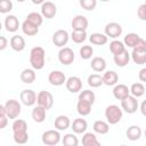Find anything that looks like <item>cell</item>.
I'll return each mask as SVG.
<instances>
[{"mask_svg": "<svg viewBox=\"0 0 146 146\" xmlns=\"http://www.w3.org/2000/svg\"><path fill=\"white\" fill-rule=\"evenodd\" d=\"M46 63V51L42 47H34L30 51V64L33 70H42Z\"/></svg>", "mask_w": 146, "mask_h": 146, "instance_id": "obj_1", "label": "cell"}, {"mask_svg": "<svg viewBox=\"0 0 146 146\" xmlns=\"http://www.w3.org/2000/svg\"><path fill=\"white\" fill-rule=\"evenodd\" d=\"M122 110L117 105H108L105 108V117L108 124H116L122 119Z\"/></svg>", "mask_w": 146, "mask_h": 146, "instance_id": "obj_2", "label": "cell"}, {"mask_svg": "<svg viewBox=\"0 0 146 146\" xmlns=\"http://www.w3.org/2000/svg\"><path fill=\"white\" fill-rule=\"evenodd\" d=\"M5 108H6L7 116L10 120H16L21 114V110H22L19 102L16 99H8L5 104Z\"/></svg>", "mask_w": 146, "mask_h": 146, "instance_id": "obj_3", "label": "cell"}, {"mask_svg": "<svg viewBox=\"0 0 146 146\" xmlns=\"http://www.w3.org/2000/svg\"><path fill=\"white\" fill-rule=\"evenodd\" d=\"M60 133L57 130H47L42 133L41 140L47 146H55L60 141Z\"/></svg>", "mask_w": 146, "mask_h": 146, "instance_id": "obj_4", "label": "cell"}, {"mask_svg": "<svg viewBox=\"0 0 146 146\" xmlns=\"http://www.w3.org/2000/svg\"><path fill=\"white\" fill-rule=\"evenodd\" d=\"M36 103H38L39 106L43 107L44 110H50L52 107V105H54V97L49 91L41 90L38 94Z\"/></svg>", "mask_w": 146, "mask_h": 146, "instance_id": "obj_5", "label": "cell"}, {"mask_svg": "<svg viewBox=\"0 0 146 146\" xmlns=\"http://www.w3.org/2000/svg\"><path fill=\"white\" fill-rule=\"evenodd\" d=\"M138 106H139L138 105V100L133 96H128L127 98L121 100V107L128 114H133L135 112H137Z\"/></svg>", "mask_w": 146, "mask_h": 146, "instance_id": "obj_6", "label": "cell"}, {"mask_svg": "<svg viewBox=\"0 0 146 146\" xmlns=\"http://www.w3.org/2000/svg\"><path fill=\"white\" fill-rule=\"evenodd\" d=\"M70 35L66 30H57L52 34V43L59 48H64V46L68 42Z\"/></svg>", "mask_w": 146, "mask_h": 146, "instance_id": "obj_7", "label": "cell"}, {"mask_svg": "<svg viewBox=\"0 0 146 146\" xmlns=\"http://www.w3.org/2000/svg\"><path fill=\"white\" fill-rule=\"evenodd\" d=\"M88 19L83 15H76L75 17H73L71 23L73 31L76 32H86V30L88 29Z\"/></svg>", "mask_w": 146, "mask_h": 146, "instance_id": "obj_8", "label": "cell"}, {"mask_svg": "<svg viewBox=\"0 0 146 146\" xmlns=\"http://www.w3.org/2000/svg\"><path fill=\"white\" fill-rule=\"evenodd\" d=\"M58 60L63 65H70L74 60V52L70 47H64L60 48L58 51Z\"/></svg>", "mask_w": 146, "mask_h": 146, "instance_id": "obj_9", "label": "cell"}, {"mask_svg": "<svg viewBox=\"0 0 146 146\" xmlns=\"http://www.w3.org/2000/svg\"><path fill=\"white\" fill-rule=\"evenodd\" d=\"M105 35L108 38H112V39H116L119 38L121 34H122V26L119 24V23H115V22H112V23H108L106 24L105 26Z\"/></svg>", "mask_w": 146, "mask_h": 146, "instance_id": "obj_10", "label": "cell"}, {"mask_svg": "<svg viewBox=\"0 0 146 146\" xmlns=\"http://www.w3.org/2000/svg\"><path fill=\"white\" fill-rule=\"evenodd\" d=\"M66 76L65 74L62 72V71H52L49 73L48 75V81L51 86H55V87H59V86H63L64 83H66Z\"/></svg>", "mask_w": 146, "mask_h": 146, "instance_id": "obj_11", "label": "cell"}, {"mask_svg": "<svg viewBox=\"0 0 146 146\" xmlns=\"http://www.w3.org/2000/svg\"><path fill=\"white\" fill-rule=\"evenodd\" d=\"M38 95L32 89H25L21 92V102L25 106H33L36 103Z\"/></svg>", "mask_w": 146, "mask_h": 146, "instance_id": "obj_12", "label": "cell"}, {"mask_svg": "<svg viewBox=\"0 0 146 146\" xmlns=\"http://www.w3.org/2000/svg\"><path fill=\"white\" fill-rule=\"evenodd\" d=\"M57 14V7L51 1H46L41 5V15L46 18H54Z\"/></svg>", "mask_w": 146, "mask_h": 146, "instance_id": "obj_13", "label": "cell"}, {"mask_svg": "<svg viewBox=\"0 0 146 146\" xmlns=\"http://www.w3.org/2000/svg\"><path fill=\"white\" fill-rule=\"evenodd\" d=\"M66 89L72 92V94H75V92H79L81 91L82 89V81L80 78L78 76H70L67 80H66Z\"/></svg>", "mask_w": 146, "mask_h": 146, "instance_id": "obj_14", "label": "cell"}, {"mask_svg": "<svg viewBox=\"0 0 146 146\" xmlns=\"http://www.w3.org/2000/svg\"><path fill=\"white\" fill-rule=\"evenodd\" d=\"M5 27L8 32H16L19 29V21L15 15H8L5 17Z\"/></svg>", "mask_w": 146, "mask_h": 146, "instance_id": "obj_15", "label": "cell"}, {"mask_svg": "<svg viewBox=\"0 0 146 146\" xmlns=\"http://www.w3.org/2000/svg\"><path fill=\"white\" fill-rule=\"evenodd\" d=\"M113 96L119 100H123L124 98L130 96V89L125 84H116L113 89Z\"/></svg>", "mask_w": 146, "mask_h": 146, "instance_id": "obj_16", "label": "cell"}, {"mask_svg": "<svg viewBox=\"0 0 146 146\" xmlns=\"http://www.w3.org/2000/svg\"><path fill=\"white\" fill-rule=\"evenodd\" d=\"M9 43H10L11 49L15 50V51H22V50H24V48H25V40H24L23 36H21V35H18V34L11 36Z\"/></svg>", "mask_w": 146, "mask_h": 146, "instance_id": "obj_17", "label": "cell"}, {"mask_svg": "<svg viewBox=\"0 0 146 146\" xmlns=\"http://www.w3.org/2000/svg\"><path fill=\"white\" fill-rule=\"evenodd\" d=\"M119 81V75L115 71H106L103 74V82L106 86H116Z\"/></svg>", "mask_w": 146, "mask_h": 146, "instance_id": "obj_18", "label": "cell"}, {"mask_svg": "<svg viewBox=\"0 0 146 146\" xmlns=\"http://www.w3.org/2000/svg\"><path fill=\"white\" fill-rule=\"evenodd\" d=\"M70 125H71V120L66 115H59L55 119V128L58 131L66 130L67 128H70Z\"/></svg>", "mask_w": 146, "mask_h": 146, "instance_id": "obj_19", "label": "cell"}, {"mask_svg": "<svg viewBox=\"0 0 146 146\" xmlns=\"http://www.w3.org/2000/svg\"><path fill=\"white\" fill-rule=\"evenodd\" d=\"M72 130L74 133H84L87 128H88V123L84 119H75L73 121V123L71 124Z\"/></svg>", "mask_w": 146, "mask_h": 146, "instance_id": "obj_20", "label": "cell"}, {"mask_svg": "<svg viewBox=\"0 0 146 146\" xmlns=\"http://www.w3.org/2000/svg\"><path fill=\"white\" fill-rule=\"evenodd\" d=\"M130 54L128 52V50H124L123 52L114 56V63L116 66L119 67H124L125 65L129 64V60H130Z\"/></svg>", "mask_w": 146, "mask_h": 146, "instance_id": "obj_21", "label": "cell"}, {"mask_svg": "<svg viewBox=\"0 0 146 146\" xmlns=\"http://www.w3.org/2000/svg\"><path fill=\"white\" fill-rule=\"evenodd\" d=\"M125 135H127V137H128L129 140L136 141V140H138V139L141 137V129H140V127H138V125H130V127L127 129Z\"/></svg>", "mask_w": 146, "mask_h": 146, "instance_id": "obj_22", "label": "cell"}, {"mask_svg": "<svg viewBox=\"0 0 146 146\" xmlns=\"http://www.w3.org/2000/svg\"><path fill=\"white\" fill-rule=\"evenodd\" d=\"M35 78H36V75H35V72L33 68H25L21 73V80L23 83L30 84L35 81Z\"/></svg>", "mask_w": 146, "mask_h": 146, "instance_id": "obj_23", "label": "cell"}, {"mask_svg": "<svg viewBox=\"0 0 146 146\" xmlns=\"http://www.w3.org/2000/svg\"><path fill=\"white\" fill-rule=\"evenodd\" d=\"M46 111L43 107L41 106H35L33 110H32V119L36 122V123H42L44 120H46Z\"/></svg>", "mask_w": 146, "mask_h": 146, "instance_id": "obj_24", "label": "cell"}, {"mask_svg": "<svg viewBox=\"0 0 146 146\" xmlns=\"http://www.w3.org/2000/svg\"><path fill=\"white\" fill-rule=\"evenodd\" d=\"M92 129L95 132H97L99 135H106L110 131V124L103 120H97L94 122Z\"/></svg>", "mask_w": 146, "mask_h": 146, "instance_id": "obj_25", "label": "cell"}, {"mask_svg": "<svg viewBox=\"0 0 146 146\" xmlns=\"http://www.w3.org/2000/svg\"><path fill=\"white\" fill-rule=\"evenodd\" d=\"M131 58H132L133 63L137 64V65L146 64V50H136V49H132Z\"/></svg>", "mask_w": 146, "mask_h": 146, "instance_id": "obj_26", "label": "cell"}, {"mask_svg": "<svg viewBox=\"0 0 146 146\" xmlns=\"http://www.w3.org/2000/svg\"><path fill=\"white\" fill-rule=\"evenodd\" d=\"M106 65V60L103 57H94L91 60V68L95 72H104Z\"/></svg>", "mask_w": 146, "mask_h": 146, "instance_id": "obj_27", "label": "cell"}, {"mask_svg": "<svg viewBox=\"0 0 146 146\" xmlns=\"http://www.w3.org/2000/svg\"><path fill=\"white\" fill-rule=\"evenodd\" d=\"M22 31L25 35H29V36H33V35H36L38 32H39V27L34 26L33 24H31L30 22H27L26 19L23 22L22 24Z\"/></svg>", "mask_w": 146, "mask_h": 146, "instance_id": "obj_28", "label": "cell"}, {"mask_svg": "<svg viewBox=\"0 0 146 146\" xmlns=\"http://www.w3.org/2000/svg\"><path fill=\"white\" fill-rule=\"evenodd\" d=\"M89 40L92 44H96V46H103V44H106L107 43V40L108 38L103 34V33H92L90 36H89Z\"/></svg>", "mask_w": 146, "mask_h": 146, "instance_id": "obj_29", "label": "cell"}, {"mask_svg": "<svg viewBox=\"0 0 146 146\" xmlns=\"http://www.w3.org/2000/svg\"><path fill=\"white\" fill-rule=\"evenodd\" d=\"M139 40H140V36L137 33H128L124 36L123 43H124V46H128V47H130V48L133 49L136 47V44L138 43Z\"/></svg>", "mask_w": 146, "mask_h": 146, "instance_id": "obj_30", "label": "cell"}, {"mask_svg": "<svg viewBox=\"0 0 146 146\" xmlns=\"http://www.w3.org/2000/svg\"><path fill=\"white\" fill-rule=\"evenodd\" d=\"M110 50L114 56H116V55H119V54H121V52H123L125 50V46H124V43L122 41L113 40L110 43Z\"/></svg>", "mask_w": 146, "mask_h": 146, "instance_id": "obj_31", "label": "cell"}, {"mask_svg": "<svg viewBox=\"0 0 146 146\" xmlns=\"http://www.w3.org/2000/svg\"><path fill=\"white\" fill-rule=\"evenodd\" d=\"M76 111L80 115L82 116H86V115H89L90 112H91V104L87 103V102H83V100H78V104H76Z\"/></svg>", "mask_w": 146, "mask_h": 146, "instance_id": "obj_32", "label": "cell"}, {"mask_svg": "<svg viewBox=\"0 0 146 146\" xmlns=\"http://www.w3.org/2000/svg\"><path fill=\"white\" fill-rule=\"evenodd\" d=\"M42 17H43V16H42L41 14H39V13H36V11H33V13H30V14L26 16V21L30 22L31 24H33L34 26L39 27V26L42 24V22H43V18H42Z\"/></svg>", "mask_w": 146, "mask_h": 146, "instance_id": "obj_33", "label": "cell"}, {"mask_svg": "<svg viewBox=\"0 0 146 146\" xmlns=\"http://www.w3.org/2000/svg\"><path fill=\"white\" fill-rule=\"evenodd\" d=\"M145 91H146V89H145L144 84H143V83H139V82L132 83L131 87H130V94H131L133 97H136V98L141 97V96L145 94Z\"/></svg>", "mask_w": 146, "mask_h": 146, "instance_id": "obj_34", "label": "cell"}, {"mask_svg": "<svg viewBox=\"0 0 146 146\" xmlns=\"http://www.w3.org/2000/svg\"><path fill=\"white\" fill-rule=\"evenodd\" d=\"M95 99H96V96H95L94 91H91V90H88V89L87 90H82L79 94V100L87 102V103H89L91 105L95 103Z\"/></svg>", "mask_w": 146, "mask_h": 146, "instance_id": "obj_35", "label": "cell"}, {"mask_svg": "<svg viewBox=\"0 0 146 146\" xmlns=\"http://www.w3.org/2000/svg\"><path fill=\"white\" fill-rule=\"evenodd\" d=\"M13 132H25L27 131V123L25 120L22 119H16L11 125Z\"/></svg>", "mask_w": 146, "mask_h": 146, "instance_id": "obj_36", "label": "cell"}, {"mask_svg": "<svg viewBox=\"0 0 146 146\" xmlns=\"http://www.w3.org/2000/svg\"><path fill=\"white\" fill-rule=\"evenodd\" d=\"M87 82L90 87L92 88H98L102 84H104L103 82V76H100L99 74H90L87 79Z\"/></svg>", "mask_w": 146, "mask_h": 146, "instance_id": "obj_37", "label": "cell"}, {"mask_svg": "<svg viewBox=\"0 0 146 146\" xmlns=\"http://www.w3.org/2000/svg\"><path fill=\"white\" fill-rule=\"evenodd\" d=\"M63 146H78L79 139L74 133H66L62 139Z\"/></svg>", "mask_w": 146, "mask_h": 146, "instance_id": "obj_38", "label": "cell"}, {"mask_svg": "<svg viewBox=\"0 0 146 146\" xmlns=\"http://www.w3.org/2000/svg\"><path fill=\"white\" fill-rule=\"evenodd\" d=\"M13 138H14V141L16 144L25 145L29 140V133H27V131H25V132H14Z\"/></svg>", "mask_w": 146, "mask_h": 146, "instance_id": "obj_39", "label": "cell"}, {"mask_svg": "<svg viewBox=\"0 0 146 146\" xmlns=\"http://www.w3.org/2000/svg\"><path fill=\"white\" fill-rule=\"evenodd\" d=\"M96 141H98L97 137L92 132H86L83 135V137H82V145L83 146H90V145L95 144Z\"/></svg>", "mask_w": 146, "mask_h": 146, "instance_id": "obj_40", "label": "cell"}, {"mask_svg": "<svg viewBox=\"0 0 146 146\" xmlns=\"http://www.w3.org/2000/svg\"><path fill=\"white\" fill-rule=\"evenodd\" d=\"M87 32H76V31H72L71 33V38L73 40V42L75 43H82L86 41L87 39Z\"/></svg>", "mask_w": 146, "mask_h": 146, "instance_id": "obj_41", "label": "cell"}, {"mask_svg": "<svg viewBox=\"0 0 146 146\" xmlns=\"http://www.w3.org/2000/svg\"><path fill=\"white\" fill-rule=\"evenodd\" d=\"M92 54H94V49H92L91 46H82L80 48V57L82 59H89V58H91Z\"/></svg>", "mask_w": 146, "mask_h": 146, "instance_id": "obj_42", "label": "cell"}, {"mask_svg": "<svg viewBox=\"0 0 146 146\" xmlns=\"http://www.w3.org/2000/svg\"><path fill=\"white\" fill-rule=\"evenodd\" d=\"M96 0H80V6L86 10H94L96 8Z\"/></svg>", "mask_w": 146, "mask_h": 146, "instance_id": "obj_43", "label": "cell"}, {"mask_svg": "<svg viewBox=\"0 0 146 146\" xmlns=\"http://www.w3.org/2000/svg\"><path fill=\"white\" fill-rule=\"evenodd\" d=\"M11 9H13V2L10 0H2L0 2V13L1 14L9 13Z\"/></svg>", "mask_w": 146, "mask_h": 146, "instance_id": "obj_44", "label": "cell"}, {"mask_svg": "<svg viewBox=\"0 0 146 146\" xmlns=\"http://www.w3.org/2000/svg\"><path fill=\"white\" fill-rule=\"evenodd\" d=\"M137 15L139 17V19L141 21H146V5L143 3L138 7V10H137Z\"/></svg>", "mask_w": 146, "mask_h": 146, "instance_id": "obj_45", "label": "cell"}, {"mask_svg": "<svg viewBox=\"0 0 146 146\" xmlns=\"http://www.w3.org/2000/svg\"><path fill=\"white\" fill-rule=\"evenodd\" d=\"M133 49H136V50H146V41L140 38V40L138 41V43L136 44V47Z\"/></svg>", "mask_w": 146, "mask_h": 146, "instance_id": "obj_46", "label": "cell"}, {"mask_svg": "<svg viewBox=\"0 0 146 146\" xmlns=\"http://www.w3.org/2000/svg\"><path fill=\"white\" fill-rule=\"evenodd\" d=\"M8 123V116L7 115H0V129H5Z\"/></svg>", "mask_w": 146, "mask_h": 146, "instance_id": "obj_47", "label": "cell"}, {"mask_svg": "<svg viewBox=\"0 0 146 146\" xmlns=\"http://www.w3.org/2000/svg\"><path fill=\"white\" fill-rule=\"evenodd\" d=\"M138 78L141 82H146V67H143L139 73H138Z\"/></svg>", "mask_w": 146, "mask_h": 146, "instance_id": "obj_48", "label": "cell"}, {"mask_svg": "<svg viewBox=\"0 0 146 146\" xmlns=\"http://www.w3.org/2000/svg\"><path fill=\"white\" fill-rule=\"evenodd\" d=\"M7 43H8V40H7V38H6L5 35H1V36H0V50H3V49H6V47H7Z\"/></svg>", "mask_w": 146, "mask_h": 146, "instance_id": "obj_49", "label": "cell"}, {"mask_svg": "<svg viewBox=\"0 0 146 146\" xmlns=\"http://www.w3.org/2000/svg\"><path fill=\"white\" fill-rule=\"evenodd\" d=\"M140 112L144 116H146V100H143V103L140 104Z\"/></svg>", "mask_w": 146, "mask_h": 146, "instance_id": "obj_50", "label": "cell"}, {"mask_svg": "<svg viewBox=\"0 0 146 146\" xmlns=\"http://www.w3.org/2000/svg\"><path fill=\"white\" fill-rule=\"evenodd\" d=\"M90 146H102V144H100L99 141H96L95 144H92V145H90Z\"/></svg>", "mask_w": 146, "mask_h": 146, "instance_id": "obj_51", "label": "cell"}, {"mask_svg": "<svg viewBox=\"0 0 146 146\" xmlns=\"http://www.w3.org/2000/svg\"><path fill=\"white\" fill-rule=\"evenodd\" d=\"M145 137H146V130H145Z\"/></svg>", "mask_w": 146, "mask_h": 146, "instance_id": "obj_52", "label": "cell"}, {"mask_svg": "<svg viewBox=\"0 0 146 146\" xmlns=\"http://www.w3.org/2000/svg\"><path fill=\"white\" fill-rule=\"evenodd\" d=\"M120 146H127V145H120Z\"/></svg>", "mask_w": 146, "mask_h": 146, "instance_id": "obj_53", "label": "cell"}, {"mask_svg": "<svg viewBox=\"0 0 146 146\" xmlns=\"http://www.w3.org/2000/svg\"><path fill=\"white\" fill-rule=\"evenodd\" d=\"M144 3H145V5H146V2H144Z\"/></svg>", "mask_w": 146, "mask_h": 146, "instance_id": "obj_54", "label": "cell"}, {"mask_svg": "<svg viewBox=\"0 0 146 146\" xmlns=\"http://www.w3.org/2000/svg\"><path fill=\"white\" fill-rule=\"evenodd\" d=\"M145 94H146V91H145Z\"/></svg>", "mask_w": 146, "mask_h": 146, "instance_id": "obj_55", "label": "cell"}]
</instances>
